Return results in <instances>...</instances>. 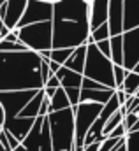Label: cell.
Instances as JSON below:
<instances>
[{"mask_svg": "<svg viewBox=\"0 0 139 151\" xmlns=\"http://www.w3.org/2000/svg\"><path fill=\"white\" fill-rule=\"evenodd\" d=\"M114 88H81V102H99V104H106L113 95H114Z\"/></svg>", "mask_w": 139, "mask_h": 151, "instance_id": "cell-14", "label": "cell"}, {"mask_svg": "<svg viewBox=\"0 0 139 151\" xmlns=\"http://www.w3.org/2000/svg\"><path fill=\"white\" fill-rule=\"evenodd\" d=\"M85 63H86V44H81L74 49V53L69 56V60L64 63L65 67H69L76 72H85Z\"/></svg>", "mask_w": 139, "mask_h": 151, "instance_id": "cell-16", "label": "cell"}, {"mask_svg": "<svg viewBox=\"0 0 139 151\" xmlns=\"http://www.w3.org/2000/svg\"><path fill=\"white\" fill-rule=\"evenodd\" d=\"M28 0H5V14H4V23L9 30L18 28L20 19L23 18V12L27 9Z\"/></svg>", "mask_w": 139, "mask_h": 151, "instance_id": "cell-10", "label": "cell"}, {"mask_svg": "<svg viewBox=\"0 0 139 151\" xmlns=\"http://www.w3.org/2000/svg\"><path fill=\"white\" fill-rule=\"evenodd\" d=\"M127 151H139V130H130L125 135Z\"/></svg>", "mask_w": 139, "mask_h": 151, "instance_id": "cell-27", "label": "cell"}, {"mask_svg": "<svg viewBox=\"0 0 139 151\" xmlns=\"http://www.w3.org/2000/svg\"><path fill=\"white\" fill-rule=\"evenodd\" d=\"M39 90H11V91H0V102L5 111V119L16 118L23 111V107L28 104V100L34 97Z\"/></svg>", "mask_w": 139, "mask_h": 151, "instance_id": "cell-7", "label": "cell"}, {"mask_svg": "<svg viewBox=\"0 0 139 151\" xmlns=\"http://www.w3.org/2000/svg\"><path fill=\"white\" fill-rule=\"evenodd\" d=\"M136 95H138V97H139V90H138V93H136Z\"/></svg>", "mask_w": 139, "mask_h": 151, "instance_id": "cell-45", "label": "cell"}, {"mask_svg": "<svg viewBox=\"0 0 139 151\" xmlns=\"http://www.w3.org/2000/svg\"><path fill=\"white\" fill-rule=\"evenodd\" d=\"M4 121H5V111H4V106H2V102H0V123L4 125Z\"/></svg>", "mask_w": 139, "mask_h": 151, "instance_id": "cell-41", "label": "cell"}, {"mask_svg": "<svg viewBox=\"0 0 139 151\" xmlns=\"http://www.w3.org/2000/svg\"><path fill=\"white\" fill-rule=\"evenodd\" d=\"M4 2H5V0H0V5H2ZM7 34H9V28L5 27V23H4V19H2V16H0V39H4Z\"/></svg>", "mask_w": 139, "mask_h": 151, "instance_id": "cell-38", "label": "cell"}, {"mask_svg": "<svg viewBox=\"0 0 139 151\" xmlns=\"http://www.w3.org/2000/svg\"><path fill=\"white\" fill-rule=\"evenodd\" d=\"M65 91H67V97L70 100V106H77L81 102L79 100V97H81V88L79 86H67Z\"/></svg>", "mask_w": 139, "mask_h": 151, "instance_id": "cell-28", "label": "cell"}, {"mask_svg": "<svg viewBox=\"0 0 139 151\" xmlns=\"http://www.w3.org/2000/svg\"><path fill=\"white\" fill-rule=\"evenodd\" d=\"M127 95H136L139 90V72L136 70H127V76L123 79V84L120 86Z\"/></svg>", "mask_w": 139, "mask_h": 151, "instance_id": "cell-22", "label": "cell"}, {"mask_svg": "<svg viewBox=\"0 0 139 151\" xmlns=\"http://www.w3.org/2000/svg\"><path fill=\"white\" fill-rule=\"evenodd\" d=\"M113 151H127V146H125V139H123V141H122V142H120V144H118V146H116V148H114Z\"/></svg>", "mask_w": 139, "mask_h": 151, "instance_id": "cell-40", "label": "cell"}, {"mask_svg": "<svg viewBox=\"0 0 139 151\" xmlns=\"http://www.w3.org/2000/svg\"><path fill=\"white\" fill-rule=\"evenodd\" d=\"M123 2L125 0H109L107 23H109L111 35L123 34Z\"/></svg>", "mask_w": 139, "mask_h": 151, "instance_id": "cell-12", "label": "cell"}, {"mask_svg": "<svg viewBox=\"0 0 139 151\" xmlns=\"http://www.w3.org/2000/svg\"><path fill=\"white\" fill-rule=\"evenodd\" d=\"M139 119V114L138 113H127L123 116V125H125V128H127V132H130L132 130V127L136 125V121Z\"/></svg>", "mask_w": 139, "mask_h": 151, "instance_id": "cell-30", "label": "cell"}, {"mask_svg": "<svg viewBox=\"0 0 139 151\" xmlns=\"http://www.w3.org/2000/svg\"><path fill=\"white\" fill-rule=\"evenodd\" d=\"M46 93H44V88H41L34 97L28 100V104L23 107V111L20 113V116H30V118H37L39 116V109H41V104L44 100Z\"/></svg>", "mask_w": 139, "mask_h": 151, "instance_id": "cell-19", "label": "cell"}, {"mask_svg": "<svg viewBox=\"0 0 139 151\" xmlns=\"http://www.w3.org/2000/svg\"><path fill=\"white\" fill-rule=\"evenodd\" d=\"M109 0H90V28H97L107 21Z\"/></svg>", "mask_w": 139, "mask_h": 151, "instance_id": "cell-13", "label": "cell"}, {"mask_svg": "<svg viewBox=\"0 0 139 151\" xmlns=\"http://www.w3.org/2000/svg\"><path fill=\"white\" fill-rule=\"evenodd\" d=\"M95 44H97V47L104 53L106 56L111 58V37L109 39H102V40H99V42H95Z\"/></svg>", "mask_w": 139, "mask_h": 151, "instance_id": "cell-32", "label": "cell"}, {"mask_svg": "<svg viewBox=\"0 0 139 151\" xmlns=\"http://www.w3.org/2000/svg\"><path fill=\"white\" fill-rule=\"evenodd\" d=\"M65 151H74V150H65Z\"/></svg>", "mask_w": 139, "mask_h": 151, "instance_id": "cell-46", "label": "cell"}, {"mask_svg": "<svg viewBox=\"0 0 139 151\" xmlns=\"http://www.w3.org/2000/svg\"><path fill=\"white\" fill-rule=\"evenodd\" d=\"M127 76V69L120 63H114V83H116V88H120L123 84V79Z\"/></svg>", "mask_w": 139, "mask_h": 151, "instance_id": "cell-29", "label": "cell"}, {"mask_svg": "<svg viewBox=\"0 0 139 151\" xmlns=\"http://www.w3.org/2000/svg\"><path fill=\"white\" fill-rule=\"evenodd\" d=\"M139 25V0L123 2V32Z\"/></svg>", "mask_w": 139, "mask_h": 151, "instance_id": "cell-15", "label": "cell"}, {"mask_svg": "<svg viewBox=\"0 0 139 151\" xmlns=\"http://www.w3.org/2000/svg\"><path fill=\"white\" fill-rule=\"evenodd\" d=\"M138 104H139V97H138V95H130V97L127 99V102L122 106V109L125 111V114H127V113H132V111L138 107Z\"/></svg>", "mask_w": 139, "mask_h": 151, "instance_id": "cell-31", "label": "cell"}, {"mask_svg": "<svg viewBox=\"0 0 139 151\" xmlns=\"http://www.w3.org/2000/svg\"><path fill=\"white\" fill-rule=\"evenodd\" d=\"M53 2H56V0H53Z\"/></svg>", "mask_w": 139, "mask_h": 151, "instance_id": "cell-48", "label": "cell"}, {"mask_svg": "<svg viewBox=\"0 0 139 151\" xmlns=\"http://www.w3.org/2000/svg\"><path fill=\"white\" fill-rule=\"evenodd\" d=\"M60 67H62V63H58V62H55V60L49 58V70H51V74H56Z\"/></svg>", "mask_w": 139, "mask_h": 151, "instance_id": "cell-39", "label": "cell"}, {"mask_svg": "<svg viewBox=\"0 0 139 151\" xmlns=\"http://www.w3.org/2000/svg\"><path fill=\"white\" fill-rule=\"evenodd\" d=\"M0 130H2V123H0Z\"/></svg>", "mask_w": 139, "mask_h": 151, "instance_id": "cell-47", "label": "cell"}, {"mask_svg": "<svg viewBox=\"0 0 139 151\" xmlns=\"http://www.w3.org/2000/svg\"><path fill=\"white\" fill-rule=\"evenodd\" d=\"M48 19H53V2L51 0H28L23 18L18 23V28L30 25V23L48 21Z\"/></svg>", "mask_w": 139, "mask_h": 151, "instance_id": "cell-8", "label": "cell"}, {"mask_svg": "<svg viewBox=\"0 0 139 151\" xmlns=\"http://www.w3.org/2000/svg\"><path fill=\"white\" fill-rule=\"evenodd\" d=\"M127 134H129V132H127V128H125L123 121H122V123H120L118 127H114V128H113V130L109 132V135H111V137H125Z\"/></svg>", "mask_w": 139, "mask_h": 151, "instance_id": "cell-34", "label": "cell"}, {"mask_svg": "<svg viewBox=\"0 0 139 151\" xmlns=\"http://www.w3.org/2000/svg\"><path fill=\"white\" fill-rule=\"evenodd\" d=\"M65 107H70V100L67 97V91L64 86H60L55 95L49 99V113L51 111H60V109H65Z\"/></svg>", "mask_w": 139, "mask_h": 151, "instance_id": "cell-20", "label": "cell"}, {"mask_svg": "<svg viewBox=\"0 0 139 151\" xmlns=\"http://www.w3.org/2000/svg\"><path fill=\"white\" fill-rule=\"evenodd\" d=\"M123 139L125 137H111V135H107L102 141H93L92 144L85 146L83 151H113Z\"/></svg>", "mask_w": 139, "mask_h": 151, "instance_id": "cell-18", "label": "cell"}, {"mask_svg": "<svg viewBox=\"0 0 139 151\" xmlns=\"http://www.w3.org/2000/svg\"><path fill=\"white\" fill-rule=\"evenodd\" d=\"M56 77L60 79V83H62L64 88H67V86H79V88H81V83H83V74L72 70V69L65 67V65H62V67L58 69Z\"/></svg>", "mask_w": 139, "mask_h": 151, "instance_id": "cell-17", "label": "cell"}, {"mask_svg": "<svg viewBox=\"0 0 139 151\" xmlns=\"http://www.w3.org/2000/svg\"><path fill=\"white\" fill-rule=\"evenodd\" d=\"M35 118L30 116H16V118H11V119H5L4 121V128L9 130L11 134H14L20 141H23L27 137V134L30 132V128L34 127Z\"/></svg>", "mask_w": 139, "mask_h": 151, "instance_id": "cell-11", "label": "cell"}, {"mask_svg": "<svg viewBox=\"0 0 139 151\" xmlns=\"http://www.w3.org/2000/svg\"><path fill=\"white\" fill-rule=\"evenodd\" d=\"M51 2H53V0H51Z\"/></svg>", "mask_w": 139, "mask_h": 151, "instance_id": "cell-49", "label": "cell"}, {"mask_svg": "<svg viewBox=\"0 0 139 151\" xmlns=\"http://www.w3.org/2000/svg\"><path fill=\"white\" fill-rule=\"evenodd\" d=\"M46 118L49 121L53 150L55 151L74 150L76 123H74V109H72V106L65 107V109H60V111H51V113H48Z\"/></svg>", "mask_w": 139, "mask_h": 151, "instance_id": "cell-3", "label": "cell"}, {"mask_svg": "<svg viewBox=\"0 0 139 151\" xmlns=\"http://www.w3.org/2000/svg\"><path fill=\"white\" fill-rule=\"evenodd\" d=\"M53 47H77L90 37V0L53 2Z\"/></svg>", "mask_w": 139, "mask_h": 151, "instance_id": "cell-1", "label": "cell"}, {"mask_svg": "<svg viewBox=\"0 0 139 151\" xmlns=\"http://www.w3.org/2000/svg\"><path fill=\"white\" fill-rule=\"evenodd\" d=\"M0 151H12L11 144H9V141H7V135H5L4 127H2V130H0Z\"/></svg>", "mask_w": 139, "mask_h": 151, "instance_id": "cell-35", "label": "cell"}, {"mask_svg": "<svg viewBox=\"0 0 139 151\" xmlns=\"http://www.w3.org/2000/svg\"><path fill=\"white\" fill-rule=\"evenodd\" d=\"M81 88H104V84L99 83V81H95V79H92V77H88V76H83Z\"/></svg>", "mask_w": 139, "mask_h": 151, "instance_id": "cell-33", "label": "cell"}, {"mask_svg": "<svg viewBox=\"0 0 139 151\" xmlns=\"http://www.w3.org/2000/svg\"><path fill=\"white\" fill-rule=\"evenodd\" d=\"M132 130H139V119H138V121H136V125L132 127Z\"/></svg>", "mask_w": 139, "mask_h": 151, "instance_id": "cell-42", "label": "cell"}, {"mask_svg": "<svg viewBox=\"0 0 139 151\" xmlns=\"http://www.w3.org/2000/svg\"><path fill=\"white\" fill-rule=\"evenodd\" d=\"M83 76H88L99 83H102L107 88L116 90L114 83V62L106 56L104 53L97 47L95 42L86 44V63H85V72Z\"/></svg>", "mask_w": 139, "mask_h": 151, "instance_id": "cell-4", "label": "cell"}, {"mask_svg": "<svg viewBox=\"0 0 139 151\" xmlns=\"http://www.w3.org/2000/svg\"><path fill=\"white\" fill-rule=\"evenodd\" d=\"M48 113H49V97H44L41 109H39V116H48Z\"/></svg>", "mask_w": 139, "mask_h": 151, "instance_id": "cell-37", "label": "cell"}, {"mask_svg": "<svg viewBox=\"0 0 139 151\" xmlns=\"http://www.w3.org/2000/svg\"><path fill=\"white\" fill-rule=\"evenodd\" d=\"M111 60L123 65V34L111 35Z\"/></svg>", "mask_w": 139, "mask_h": 151, "instance_id": "cell-21", "label": "cell"}, {"mask_svg": "<svg viewBox=\"0 0 139 151\" xmlns=\"http://www.w3.org/2000/svg\"><path fill=\"white\" fill-rule=\"evenodd\" d=\"M18 37L34 51L51 49L53 47V21H39L18 28Z\"/></svg>", "mask_w": 139, "mask_h": 151, "instance_id": "cell-5", "label": "cell"}, {"mask_svg": "<svg viewBox=\"0 0 139 151\" xmlns=\"http://www.w3.org/2000/svg\"><path fill=\"white\" fill-rule=\"evenodd\" d=\"M30 49L27 44H23L21 40H7V39H0V51H27Z\"/></svg>", "mask_w": 139, "mask_h": 151, "instance_id": "cell-26", "label": "cell"}, {"mask_svg": "<svg viewBox=\"0 0 139 151\" xmlns=\"http://www.w3.org/2000/svg\"><path fill=\"white\" fill-rule=\"evenodd\" d=\"M74 49L76 47H51V60L64 65L69 60V56L74 53Z\"/></svg>", "mask_w": 139, "mask_h": 151, "instance_id": "cell-24", "label": "cell"}, {"mask_svg": "<svg viewBox=\"0 0 139 151\" xmlns=\"http://www.w3.org/2000/svg\"><path fill=\"white\" fill-rule=\"evenodd\" d=\"M134 113H138V114H139V104H138V107L134 109Z\"/></svg>", "mask_w": 139, "mask_h": 151, "instance_id": "cell-44", "label": "cell"}, {"mask_svg": "<svg viewBox=\"0 0 139 151\" xmlns=\"http://www.w3.org/2000/svg\"><path fill=\"white\" fill-rule=\"evenodd\" d=\"M123 116H125V111L120 107L116 113H114L111 118H109V119H107V123L104 125V132H102V134H104V137H107V135H109V132H111L114 127H118V125L123 121Z\"/></svg>", "mask_w": 139, "mask_h": 151, "instance_id": "cell-25", "label": "cell"}, {"mask_svg": "<svg viewBox=\"0 0 139 151\" xmlns=\"http://www.w3.org/2000/svg\"><path fill=\"white\" fill-rule=\"evenodd\" d=\"M104 104L99 102H79L77 106H72L74 109V123H76V139H74V151H83L85 139L93 125L95 118L99 116Z\"/></svg>", "mask_w": 139, "mask_h": 151, "instance_id": "cell-6", "label": "cell"}, {"mask_svg": "<svg viewBox=\"0 0 139 151\" xmlns=\"http://www.w3.org/2000/svg\"><path fill=\"white\" fill-rule=\"evenodd\" d=\"M109 37H111V30H109V23L106 21L101 27H97V28H93V30L90 32L88 42H99V40H102V39H109Z\"/></svg>", "mask_w": 139, "mask_h": 151, "instance_id": "cell-23", "label": "cell"}, {"mask_svg": "<svg viewBox=\"0 0 139 151\" xmlns=\"http://www.w3.org/2000/svg\"><path fill=\"white\" fill-rule=\"evenodd\" d=\"M41 60L39 51L34 49L0 51V91L44 88Z\"/></svg>", "mask_w": 139, "mask_h": 151, "instance_id": "cell-2", "label": "cell"}, {"mask_svg": "<svg viewBox=\"0 0 139 151\" xmlns=\"http://www.w3.org/2000/svg\"><path fill=\"white\" fill-rule=\"evenodd\" d=\"M139 62V25L123 32V67L132 70Z\"/></svg>", "mask_w": 139, "mask_h": 151, "instance_id": "cell-9", "label": "cell"}, {"mask_svg": "<svg viewBox=\"0 0 139 151\" xmlns=\"http://www.w3.org/2000/svg\"><path fill=\"white\" fill-rule=\"evenodd\" d=\"M44 86H51V88H60L62 86V83H60V79L56 77V74H51L48 77V81L44 83Z\"/></svg>", "mask_w": 139, "mask_h": 151, "instance_id": "cell-36", "label": "cell"}, {"mask_svg": "<svg viewBox=\"0 0 139 151\" xmlns=\"http://www.w3.org/2000/svg\"><path fill=\"white\" fill-rule=\"evenodd\" d=\"M132 70H136V72H139V62H138V63H136V67H134Z\"/></svg>", "mask_w": 139, "mask_h": 151, "instance_id": "cell-43", "label": "cell"}]
</instances>
